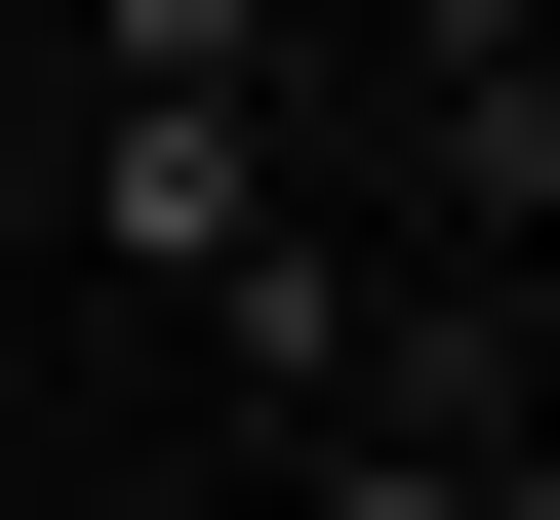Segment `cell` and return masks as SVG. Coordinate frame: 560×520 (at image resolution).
<instances>
[{
  "label": "cell",
  "mask_w": 560,
  "mask_h": 520,
  "mask_svg": "<svg viewBox=\"0 0 560 520\" xmlns=\"http://www.w3.org/2000/svg\"><path fill=\"white\" fill-rule=\"evenodd\" d=\"M241 520H521V401H480V360L400 321L361 401H320V440H280V481H241Z\"/></svg>",
  "instance_id": "obj_2"
},
{
  "label": "cell",
  "mask_w": 560,
  "mask_h": 520,
  "mask_svg": "<svg viewBox=\"0 0 560 520\" xmlns=\"http://www.w3.org/2000/svg\"><path fill=\"white\" fill-rule=\"evenodd\" d=\"M40 241H120L200 321L241 241H320V81H81V120H40Z\"/></svg>",
  "instance_id": "obj_1"
},
{
  "label": "cell",
  "mask_w": 560,
  "mask_h": 520,
  "mask_svg": "<svg viewBox=\"0 0 560 520\" xmlns=\"http://www.w3.org/2000/svg\"><path fill=\"white\" fill-rule=\"evenodd\" d=\"M0 321H40V120H0Z\"/></svg>",
  "instance_id": "obj_6"
},
{
  "label": "cell",
  "mask_w": 560,
  "mask_h": 520,
  "mask_svg": "<svg viewBox=\"0 0 560 520\" xmlns=\"http://www.w3.org/2000/svg\"><path fill=\"white\" fill-rule=\"evenodd\" d=\"M361 81H441V200H480V241H560V0H480V41H361Z\"/></svg>",
  "instance_id": "obj_4"
},
{
  "label": "cell",
  "mask_w": 560,
  "mask_h": 520,
  "mask_svg": "<svg viewBox=\"0 0 560 520\" xmlns=\"http://www.w3.org/2000/svg\"><path fill=\"white\" fill-rule=\"evenodd\" d=\"M81 81H320V0H40Z\"/></svg>",
  "instance_id": "obj_5"
},
{
  "label": "cell",
  "mask_w": 560,
  "mask_h": 520,
  "mask_svg": "<svg viewBox=\"0 0 560 520\" xmlns=\"http://www.w3.org/2000/svg\"><path fill=\"white\" fill-rule=\"evenodd\" d=\"M200 360H241V440H320V401L400 360V280H361V241H241V280H200Z\"/></svg>",
  "instance_id": "obj_3"
}]
</instances>
